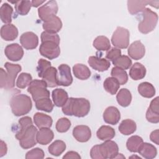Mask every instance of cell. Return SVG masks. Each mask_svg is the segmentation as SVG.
<instances>
[{"mask_svg": "<svg viewBox=\"0 0 159 159\" xmlns=\"http://www.w3.org/2000/svg\"><path fill=\"white\" fill-rule=\"evenodd\" d=\"M90 111V102L85 98H70L62 106V112L67 116L78 117L86 116Z\"/></svg>", "mask_w": 159, "mask_h": 159, "instance_id": "6da1fadb", "label": "cell"}, {"mask_svg": "<svg viewBox=\"0 0 159 159\" xmlns=\"http://www.w3.org/2000/svg\"><path fill=\"white\" fill-rule=\"evenodd\" d=\"M10 106L12 113L16 116H20L28 114L32 107L31 99L24 94H19L12 97Z\"/></svg>", "mask_w": 159, "mask_h": 159, "instance_id": "7a4b0ae2", "label": "cell"}, {"mask_svg": "<svg viewBox=\"0 0 159 159\" xmlns=\"http://www.w3.org/2000/svg\"><path fill=\"white\" fill-rule=\"evenodd\" d=\"M158 22V15L149 8H145L142 14V19L139 23V30L147 34L154 30Z\"/></svg>", "mask_w": 159, "mask_h": 159, "instance_id": "3957f363", "label": "cell"}, {"mask_svg": "<svg viewBox=\"0 0 159 159\" xmlns=\"http://www.w3.org/2000/svg\"><path fill=\"white\" fill-rule=\"evenodd\" d=\"M47 85L43 80H32L28 86L27 91L31 94L35 102L39 99L50 98V91L47 89Z\"/></svg>", "mask_w": 159, "mask_h": 159, "instance_id": "277c9868", "label": "cell"}, {"mask_svg": "<svg viewBox=\"0 0 159 159\" xmlns=\"http://www.w3.org/2000/svg\"><path fill=\"white\" fill-rule=\"evenodd\" d=\"M129 31L124 27H117L112 34L111 42L114 47L119 48H126L129 44Z\"/></svg>", "mask_w": 159, "mask_h": 159, "instance_id": "5b68a950", "label": "cell"}, {"mask_svg": "<svg viewBox=\"0 0 159 159\" xmlns=\"http://www.w3.org/2000/svg\"><path fill=\"white\" fill-rule=\"evenodd\" d=\"M39 52L41 55L49 60L56 58L60 53L59 43L53 41L42 42L40 45Z\"/></svg>", "mask_w": 159, "mask_h": 159, "instance_id": "8992f818", "label": "cell"}, {"mask_svg": "<svg viewBox=\"0 0 159 159\" xmlns=\"http://www.w3.org/2000/svg\"><path fill=\"white\" fill-rule=\"evenodd\" d=\"M58 9V4L55 1H48L39 8V17L43 22H47L56 16Z\"/></svg>", "mask_w": 159, "mask_h": 159, "instance_id": "52a82bcc", "label": "cell"}, {"mask_svg": "<svg viewBox=\"0 0 159 159\" xmlns=\"http://www.w3.org/2000/svg\"><path fill=\"white\" fill-rule=\"evenodd\" d=\"M37 133V129L32 124L25 130L19 140L20 147L24 149H28L35 146L37 142L36 139Z\"/></svg>", "mask_w": 159, "mask_h": 159, "instance_id": "ba28073f", "label": "cell"}, {"mask_svg": "<svg viewBox=\"0 0 159 159\" xmlns=\"http://www.w3.org/2000/svg\"><path fill=\"white\" fill-rule=\"evenodd\" d=\"M57 75V82L58 86H68L73 82V77L71 74L70 66L66 64H61L58 68Z\"/></svg>", "mask_w": 159, "mask_h": 159, "instance_id": "9c48e42d", "label": "cell"}, {"mask_svg": "<svg viewBox=\"0 0 159 159\" xmlns=\"http://www.w3.org/2000/svg\"><path fill=\"white\" fill-rule=\"evenodd\" d=\"M6 57L13 61H17L22 58L24 50L22 47L18 43H11L7 45L4 50Z\"/></svg>", "mask_w": 159, "mask_h": 159, "instance_id": "30bf717a", "label": "cell"}, {"mask_svg": "<svg viewBox=\"0 0 159 159\" xmlns=\"http://www.w3.org/2000/svg\"><path fill=\"white\" fill-rule=\"evenodd\" d=\"M4 66L7 70V86L6 89H12L15 85V80L17 75L21 71V66L18 64H12L9 62H6Z\"/></svg>", "mask_w": 159, "mask_h": 159, "instance_id": "8fae6325", "label": "cell"}, {"mask_svg": "<svg viewBox=\"0 0 159 159\" xmlns=\"http://www.w3.org/2000/svg\"><path fill=\"white\" fill-rule=\"evenodd\" d=\"M20 43L26 50H32L37 47L39 44V38L34 32H26L21 35Z\"/></svg>", "mask_w": 159, "mask_h": 159, "instance_id": "7c38bea8", "label": "cell"}, {"mask_svg": "<svg viewBox=\"0 0 159 159\" xmlns=\"http://www.w3.org/2000/svg\"><path fill=\"white\" fill-rule=\"evenodd\" d=\"M73 135L80 142H88L91 137V131L89 127L84 125H79L74 127Z\"/></svg>", "mask_w": 159, "mask_h": 159, "instance_id": "4fadbf2b", "label": "cell"}, {"mask_svg": "<svg viewBox=\"0 0 159 159\" xmlns=\"http://www.w3.org/2000/svg\"><path fill=\"white\" fill-rule=\"evenodd\" d=\"M146 119L151 123L157 124L159 122V106L158 96L151 101L150 106L146 112Z\"/></svg>", "mask_w": 159, "mask_h": 159, "instance_id": "5bb4252c", "label": "cell"}, {"mask_svg": "<svg viewBox=\"0 0 159 159\" xmlns=\"http://www.w3.org/2000/svg\"><path fill=\"white\" fill-rule=\"evenodd\" d=\"M129 55L134 60H138L142 58L145 53V48L140 40L134 42L128 48Z\"/></svg>", "mask_w": 159, "mask_h": 159, "instance_id": "9a60e30c", "label": "cell"}, {"mask_svg": "<svg viewBox=\"0 0 159 159\" xmlns=\"http://www.w3.org/2000/svg\"><path fill=\"white\" fill-rule=\"evenodd\" d=\"M88 62L91 68L100 72L107 70L111 66L109 60L96 56L89 57Z\"/></svg>", "mask_w": 159, "mask_h": 159, "instance_id": "2e32d148", "label": "cell"}, {"mask_svg": "<svg viewBox=\"0 0 159 159\" xmlns=\"http://www.w3.org/2000/svg\"><path fill=\"white\" fill-rule=\"evenodd\" d=\"M103 119L107 124L116 125L120 119V112L117 107L109 106L105 109L103 113Z\"/></svg>", "mask_w": 159, "mask_h": 159, "instance_id": "e0dca14e", "label": "cell"}, {"mask_svg": "<svg viewBox=\"0 0 159 159\" xmlns=\"http://www.w3.org/2000/svg\"><path fill=\"white\" fill-rule=\"evenodd\" d=\"M18 35L17 28L12 24H5L1 29V36L6 41L15 40Z\"/></svg>", "mask_w": 159, "mask_h": 159, "instance_id": "ac0fdd59", "label": "cell"}, {"mask_svg": "<svg viewBox=\"0 0 159 159\" xmlns=\"http://www.w3.org/2000/svg\"><path fill=\"white\" fill-rule=\"evenodd\" d=\"M57 69L51 66L45 71L42 78V80L46 83L47 87L54 88L58 86L57 82Z\"/></svg>", "mask_w": 159, "mask_h": 159, "instance_id": "d6986e66", "label": "cell"}, {"mask_svg": "<svg viewBox=\"0 0 159 159\" xmlns=\"http://www.w3.org/2000/svg\"><path fill=\"white\" fill-rule=\"evenodd\" d=\"M54 134L49 128H41L37 132L36 139L39 143L41 145H47L53 139Z\"/></svg>", "mask_w": 159, "mask_h": 159, "instance_id": "ffe728a7", "label": "cell"}, {"mask_svg": "<svg viewBox=\"0 0 159 159\" xmlns=\"http://www.w3.org/2000/svg\"><path fill=\"white\" fill-rule=\"evenodd\" d=\"M42 27L45 31L57 34L61 30L62 27V22L61 19L55 16L48 21L43 22Z\"/></svg>", "mask_w": 159, "mask_h": 159, "instance_id": "44dd1931", "label": "cell"}, {"mask_svg": "<svg viewBox=\"0 0 159 159\" xmlns=\"http://www.w3.org/2000/svg\"><path fill=\"white\" fill-rule=\"evenodd\" d=\"M34 121L35 124L39 129L50 128L52 125V119L50 116L41 112H37L34 116Z\"/></svg>", "mask_w": 159, "mask_h": 159, "instance_id": "7402d4cb", "label": "cell"}, {"mask_svg": "<svg viewBox=\"0 0 159 159\" xmlns=\"http://www.w3.org/2000/svg\"><path fill=\"white\" fill-rule=\"evenodd\" d=\"M52 99L56 106L62 107L66 102L68 99V95L65 90L61 88H57L52 91Z\"/></svg>", "mask_w": 159, "mask_h": 159, "instance_id": "603a6c76", "label": "cell"}, {"mask_svg": "<svg viewBox=\"0 0 159 159\" xmlns=\"http://www.w3.org/2000/svg\"><path fill=\"white\" fill-rule=\"evenodd\" d=\"M138 153L145 158L152 159L157 156V150L156 147L152 144L143 142L139 149Z\"/></svg>", "mask_w": 159, "mask_h": 159, "instance_id": "cb8c5ba5", "label": "cell"}, {"mask_svg": "<svg viewBox=\"0 0 159 159\" xmlns=\"http://www.w3.org/2000/svg\"><path fill=\"white\" fill-rule=\"evenodd\" d=\"M146 75V68L140 63L136 62L132 65L129 71V76L134 80L143 79Z\"/></svg>", "mask_w": 159, "mask_h": 159, "instance_id": "d4e9b609", "label": "cell"}, {"mask_svg": "<svg viewBox=\"0 0 159 159\" xmlns=\"http://www.w3.org/2000/svg\"><path fill=\"white\" fill-rule=\"evenodd\" d=\"M73 71L75 76L81 80H87L91 76V71L89 68L81 63L75 64L73 67Z\"/></svg>", "mask_w": 159, "mask_h": 159, "instance_id": "484cf974", "label": "cell"}, {"mask_svg": "<svg viewBox=\"0 0 159 159\" xmlns=\"http://www.w3.org/2000/svg\"><path fill=\"white\" fill-rule=\"evenodd\" d=\"M149 4V1H128V11L132 15H135L142 12L147 5Z\"/></svg>", "mask_w": 159, "mask_h": 159, "instance_id": "4316f807", "label": "cell"}, {"mask_svg": "<svg viewBox=\"0 0 159 159\" xmlns=\"http://www.w3.org/2000/svg\"><path fill=\"white\" fill-rule=\"evenodd\" d=\"M137 129L136 123L131 119L123 120L119 126V132L125 135H129L135 132Z\"/></svg>", "mask_w": 159, "mask_h": 159, "instance_id": "83f0119b", "label": "cell"}, {"mask_svg": "<svg viewBox=\"0 0 159 159\" xmlns=\"http://www.w3.org/2000/svg\"><path fill=\"white\" fill-rule=\"evenodd\" d=\"M116 99L119 104L122 107H127L132 101V94L130 91L126 88H122L116 96Z\"/></svg>", "mask_w": 159, "mask_h": 159, "instance_id": "f1b7e54d", "label": "cell"}, {"mask_svg": "<svg viewBox=\"0 0 159 159\" xmlns=\"http://www.w3.org/2000/svg\"><path fill=\"white\" fill-rule=\"evenodd\" d=\"M114 129L108 125H102L99 127L96 132L97 137L101 140H109L112 139L115 136Z\"/></svg>", "mask_w": 159, "mask_h": 159, "instance_id": "f546056e", "label": "cell"}, {"mask_svg": "<svg viewBox=\"0 0 159 159\" xmlns=\"http://www.w3.org/2000/svg\"><path fill=\"white\" fill-rule=\"evenodd\" d=\"M138 91L142 96L147 98H152L155 94L154 86L148 82L141 83L138 86Z\"/></svg>", "mask_w": 159, "mask_h": 159, "instance_id": "4dcf8cb0", "label": "cell"}, {"mask_svg": "<svg viewBox=\"0 0 159 159\" xmlns=\"http://www.w3.org/2000/svg\"><path fill=\"white\" fill-rule=\"evenodd\" d=\"M93 47L99 51H107L111 48L109 39L104 35L98 36L93 41Z\"/></svg>", "mask_w": 159, "mask_h": 159, "instance_id": "1f68e13d", "label": "cell"}, {"mask_svg": "<svg viewBox=\"0 0 159 159\" xmlns=\"http://www.w3.org/2000/svg\"><path fill=\"white\" fill-rule=\"evenodd\" d=\"M103 86L107 92L112 95H114L118 91L120 87V84L115 78L112 76L108 77L104 80Z\"/></svg>", "mask_w": 159, "mask_h": 159, "instance_id": "d6a6232c", "label": "cell"}, {"mask_svg": "<svg viewBox=\"0 0 159 159\" xmlns=\"http://www.w3.org/2000/svg\"><path fill=\"white\" fill-rule=\"evenodd\" d=\"M11 2L15 4V9L17 13L21 16L27 15L32 7V2L30 1H15Z\"/></svg>", "mask_w": 159, "mask_h": 159, "instance_id": "836d02e7", "label": "cell"}, {"mask_svg": "<svg viewBox=\"0 0 159 159\" xmlns=\"http://www.w3.org/2000/svg\"><path fill=\"white\" fill-rule=\"evenodd\" d=\"M143 142L142 137L138 135H133L129 137L126 142V147L130 152H138L139 149Z\"/></svg>", "mask_w": 159, "mask_h": 159, "instance_id": "e575fe53", "label": "cell"}, {"mask_svg": "<svg viewBox=\"0 0 159 159\" xmlns=\"http://www.w3.org/2000/svg\"><path fill=\"white\" fill-rule=\"evenodd\" d=\"M13 9L7 3H4L0 8V17L2 22L4 24H10L12 21Z\"/></svg>", "mask_w": 159, "mask_h": 159, "instance_id": "d590c367", "label": "cell"}, {"mask_svg": "<svg viewBox=\"0 0 159 159\" xmlns=\"http://www.w3.org/2000/svg\"><path fill=\"white\" fill-rule=\"evenodd\" d=\"M66 149L65 143L60 140H57L54 141L48 148V152L55 157L60 155Z\"/></svg>", "mask_w": 159, "mask_h": 159, "instance_id": "8d00e7d4", "label": "cell"}, {"mask_svg": "<svg viewBox=\"0 0 159 159\" xmlns=\"http://www.w3.org/2000/svg\"><path fill=\"white\" fill-rule=\"evenodd\" d=\"M111 75L112 77L115 78L121 85L125 84L128 81V75L127 72L124 70L119 67L115 66L112 68Z\"/></svg>", "mask_w": 159, "mask_h": 159, "instance_id": "74e56055", "label": "cell"}, {"mask_svg": "<svg viewBox=\"0 0 159 159\" xmlns=\"http://www.w3.org/2000/svg\"><path fill=\"white\" fill-rule=\"evenodd\" d=\"M90 156L93 159H106L107 154L102 143L96 145L92 147L90 151Z\"/></svg>", "mask_w": 159, "mask_h": 159, "instance_id": "f35d334b", "label": "cell"}, {"mask_svg": "<svg viewBox=\"0 0 159 159\" xmlns=\"http://www.w3.org/2000/svg\"><path fill=\"white\" fill-rule=\"evenodd\" d=\"M102 143L105 147L107 158H114L119 152V148L117 143L110 140H106Z\"/></svg>", "mask_w": 159, "mask_h": 159, "instance_id": "ab89813d", "label": "cell"}, {"mask_svg": "<svg viewBox=\"0 0 159 159\" xmlns=\"http://www.w3.org/2000/svg\"><path fill=\"white\" fill-rule=\"evenodd\" d=\"M19 124L20 126V129L16 134V138L18 140L20 139V138L22 137V135L24 134V133L25 132V130L30 125H32V120L30 117L25 116V117L20 118L19 120Z\"/></svg>", "mask_w": 159, "mask_h": 159, "instance_id": "60d3db41", "label": "cell"}, {"mask_svg": "<svg viewBox=\"0 0 159 159\" xmlns=\"http://www.w3.org/2000/svg\"><path fill=\"white\" fill-rule=\"evenodd\" d=\"M35 107L38 110L50 112L53 109V104L50 98H43L35 101Z\"/></svg>", "mask_w": 159, "mask_h": 159, "instance_id": "b9f144b4", "label": "cell"}, {"mask_svg": "<svg viewBox=\"0 0 159 159\" xmlns=\"http://www.w3.org/2000/svg\"><path fill=\"white\" fill-rule=\"evenodd\" d=\"M112 63L117 67L123 70H127L131 66L132 60L126 55H120L116 60L112 61Z\"/></svg>", "mask_w": 159, "mask_h": 159, "instance_id": "7bdbcfd3", "label": "cell"}, {"mask_svg": "<svg viewBox=\"0 0 159 159\" xmlns=\"http://www.w3.org/2000/svg\"><path fill=\"white\" fill-rule=\"evenodd\" d=\"M32 81V77L30 74L27 73H22L19 75L16 81V86L19 88L24 89L29 86Z\"/></svg>", "mask_w": 159, "mask_h": 159, "instance_id": "ee69618b", "label": "cell"}, {"mask_svg": "<svg viewBox=\"0 0 159 159\" xmlns=\"http://www.w3.org/2000/svg\"><path fill=\"white\" fill-rule=\"evenodd\" d=\"M71 127L70 120L66 117H62L58 119L56 123V129L58 132L63 133L67 132Z\"/></svg>", "mask_w": 159, "mask_h": 159, "instance_id": "f6af8a7d", "label": "cell"}, {"mask_svg": "<svg viewBox=\"0 0 159 159\" xmlns=\"http://www.w3.org/2000/svg\"><path fill=\"white\" fill-rule=\"evenodd\" d=\"M51 66V63L45 59L40 58L38 61V65L37 67V71L38 76L40 78H42L45 71Z\"/></svg>", "mask_w": 159, "mask_h": 159, "instance_id": "bcb514c9", "label": "cell"}, {"mask_svg": "<svg viewBox=\"0 0 159 159\" xmlns=\"http://www.w3.org/2000/svg\"><path fill=\"white\" fill-rule=\"evenodd\" d=\"M44 158V152L40 148H35L27 152L25 155L26 159H34L40 158L42 159Z\"/></svg>", "mask_w": 159, "mask_h": 159, "instance_id": "7dc6e473", "label": "cell"}, {"mask_svg": "<svg viewBox=\"0 0 159 159\" xmlns=\"http://www.w3.org/2000/svg\"><path fill=\"white\" fill-rule=\"evenodd\" d=\"M41 41H53L60 44V37L57 34L43 31L41 34Z\"/></svg>", "mask_w": 159, "mask_h": 159, "instance_id": "c3c4849f", "label": "cell"}, {"mask_svg": "<svg viewBox=\"0 0 159 159\" xmlns=\"http://www.w3.org/2000/svg\"><path fill=\"white\" fill-rule=\"evenodd\" d=\"M121 55V50L119 48L113 47L107 50L106 53V57L109 60L114 61Z\"/></svg>", "mask_w": 159, "mask_h": 159, "instance_id": "681fc988", "label": "cell"}, {"mask_svg": "<svg viewBox=\"0 0 159 159\" xmlns=\"http://www.w3.org/2000/svg\"><path fill=\"white\" fill-rule=\"evenodd\" d=\"M0 88L6 89L7 86V73L2 68L0 69Z\"/></svg>", "mask_w": 159, "mask_h": 159, "instance_id": "f907efd6", "label": "cell"}, {"mask_svg": "<svg viewBox=\"0 0 159 159\" xmlns=\"http://www.w3.org/2000/svg\"><path fill=\"white\" fill-rule=\"evenodd\" d=\"M63 159H66V158H75V159H80L81 157L80 155L76 152L74 151H70L68 152L63 157Z\"/></svg>", "mask_w": 159, "mask_h": 159, "instance_id": "816d5d0a", "label": "cell"}, {"mask_svg": "<svg viewBox=\"0 0 159 159\" xmlns=\"http://www.w3.org/2000/svg\"><path fill=\"white\" fill-rule=\"evenodd\" d=\"M158 132H159L158 129H157V130L152 132V133L150 134V139L151 141L154 142L157 145H159V142H158V140H159L158 134H158Z\"/></svg>", "mask_w": 159, "mask_h": 159, "instance_id": "f5cc1de1", "label": "cell"}, {"mask_svg": "<svg viewBox=\"0 0 159 159\" xmlns=\"http://www.w3.org/2000/svg\"><path fill=\"white\" fill-rule=\"evenodd\" d=\"M0 144H1L0 157H3L4 155H5L6 154L7 150V145H6V143L4 142L2 140H1Z\"/></svg>", "mask_w": 159, "mask_h": 159, "instance_id": "db71d44e", "label": "cell"}, {"mask_svg": "<svg viewBox=\"0 0 159 159\" xmlns=\"http://www.w3.org/2000/svg\"><path fill=\"white\" fill-rule=\"evenodd\" d=\"M31 2H32V6L37 7L39 6L40 4H42V3H43L45 2V1H36V0H34V1H32Z\"/></svg>", "mask_w": 159, "mask_h": 159, "instance_id": "11a10c76", "label": "cell"}, {"mask_svg": "<svg viewBox=\"0 0 159 159\" xmlns=\"http://www.w3.org/2000/svg\"><path fill=\"white\" fill-rule=\"evenodd\" d=\"M158 4H159V1H149V4L152 6V7H155L156 8H158Z\"/></svg>", "mask_w": 159, "mask_h": 159, "instance_id": "9f6ffc18", "label": "cell"}]
</instances>
